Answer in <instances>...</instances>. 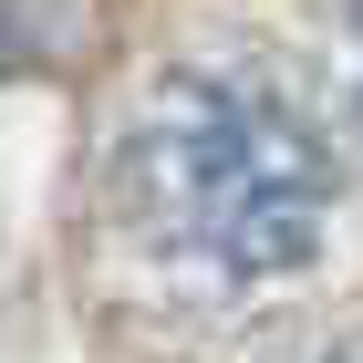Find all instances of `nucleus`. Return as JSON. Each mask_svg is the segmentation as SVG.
Returning a JSON list of instances; mask_svg holds the SVG:
<instances>
[{"label": "nucleus", "mask_w": 363, "mask_h": 363, "mask_svg": "<svg viewBox=\"0 0 363 363\" xmlns=\"http://www.w3.org/2000/svg\"><path fill=\"white\" fill-rule=\"evenodd\" d=\"M125 218L177 270L259 291L322 250L333 156L250 73H167L125 125Z\"/></svg>", "instance_id": "1"}, {"label": "nucleus", "mask_w": 363, "mask_h": 363, "mask_svg": "<svg viewBox=\"0 0 363 363\" xmlns=\"http://www.w3.org/2000/svg\"><path fill=\"white\" fill-rule=\"evenodd\" d=\"M342 73H353V104H363V0L342 11Z\"/></svg>", "instance_id": "2"}, {"label": "nucleus", "mask_w": 363, "mask_h": 363, "mask_svg": "<svg viewBox=\"0 0 363 363\" xmlns=\"http://www.w3.org/2000/svg\"><path fill=\"white\" fill-rule=\"evenodd\" d=\"M301 363H363V333L353 342H322V353H301Z\"/></svg>", "instance_id": "3"}]
</instances>
